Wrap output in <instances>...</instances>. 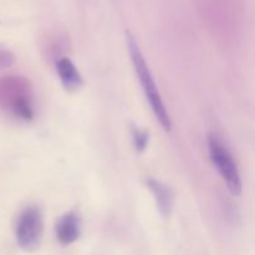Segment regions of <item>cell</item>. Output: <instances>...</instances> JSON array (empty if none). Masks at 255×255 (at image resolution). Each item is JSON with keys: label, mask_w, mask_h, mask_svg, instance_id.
<instances>
[{"label": "cell", "mask_w": 255, "mask_h": 255, "mask_svg": "<svg viewBox=\"0 0 255 255\" xmlns=\"http://www.w3.org/2000/svg\"><path fill=\"white\" fill-rule=\"evenodd\" d=\"M0 110L21 121H31L35 116L31 85L24 76H0Z\"/></svg>", "instance_id": "cell-1"}, {"label": "cell", "mask_w": 255, "mask_h": 255, "mask_svg": "<svg viewBox=\"0 0 255 255\" xmlns=\"http://www.w3.org/2000/svg\"><path fill=\"white\" fill-rule=\"evenodd\" d=\"M126 39L127 47H128L132 64H133V69L134 71H136V75L137 77H138L139 82H141L144 96H146L147 101L149 102V106H151L152 112H153V115L156 116L157 121L161 124V126L163 127L164 131L169 132L172 128L171 117H169L168 111H167L166 106H164L161 94H159L158 89H157V85L156 82H154L153 76H152L151 70H149L146 60H144L141 49H139L138 44H137L133 35L129 31H127Z\"/></svg>", "instance_id": "cell-2"}, {"label": "cell", "mask_w": 255, "mask_h": 255, "mask_svg": "<svg viewBox=\"0 0 255 255\" xmlns=\"http://www.w3.org/2000/svg\"><path fill=\"white\" fill-rule=\"evenodd\" d=\"M44 233V217L37 206L25 207L15 226L16 243L22 251L34 252L40 247Z\"/></svg>", "instance_id": "cell-3"}, {"label": "cell", "mask_w": 255, "mask_h": 255, "mask_svg": "<svg viewBox=\"0 0 255 255\" xmlns=\"http://www.w3.org/2000/svg\"><path fill=\"white\" fill-rule=\"evenodd\" d=\"M208 149L212 162L217 171L221 173L229 192L233 196H239L242 193L241 174H239L238 167H237L236 161L229 149H227L223 142L213 134L208 137Z\"/></svg>", "instance_id": "cell-4"}, {"label": "cell", "mask_w": 255, "mask_h": 255, "mask_svg": "<svg viewBox=\"0 0 255 255\" xmlns=\"http://www.w3.org/2000/svg\"><path fill=\"white\" fill-rule=\"evenodd\" d=\"M81 233V222L76 212L71 211L62 214L55 226L56 239L61 246L66 247L75 243Z\"/></svg>", "instance_id": "cell-5"}, {"label": "cell", "mask_w": 255, "mask_h": 255, "mask_svg": "<svg viewBox=\"0 0 255 255\" xmlns=\"http://www.w3.org/2000/svg\"><path fill=\"white\" fill-rule=\"evenodd\" d=\"M146 184L147 188L153 194L157 209L161 213V216L164 218L171 216L172 209H173V193H172L171 188L158 179L153 178V177L147 178Z\"/></svg>", "instance_id": "cell-6"}, {"label": "cell", "mask_w": 255, "mask_h": 255, "mask_svg": "<svg viewBox=\"0 0 255 255\" xmlns=\"http://www.w3.org/2000/svg\"><path fill=\"white\" fill-rule=\"evenodd\" d=\"M55 65L61 85L67 92H75L82 86L84 80L81 74L69 57H60L56 60Z\"/></svg>", "instance_id": "cell-7"}, {"label": "cell", "mask_w": 255, "mask_h": 255, "mask_svg": "<svg viewBox=\"0 0 255 255\" xmlns=\"http://www.w3.org/2000/svg\"><path fill=\"white\" fill-rule=\"evenodd\" d=\"M132 139H133V146L137 152L142 153L147 149L149 142V134L148 132L144 129L138 128V127H132Z\"/></svg>", "instance_id": "cell-8"}, {"label": "cell", "mask_w": 255, "mask_h": 255, "mask_svg": "<svg viewBox=\"0 0 255 255\" xmlns=\"http://www.w3.org/2000/svg\"><path fill=\"white\" fill-rule=\"evenodd\" d=\"M15 62V55L14 52L6 46L0 44V70L9 69L14 65Z\"/></svg>", "instance_id": "cell-9"}]
</instances>
